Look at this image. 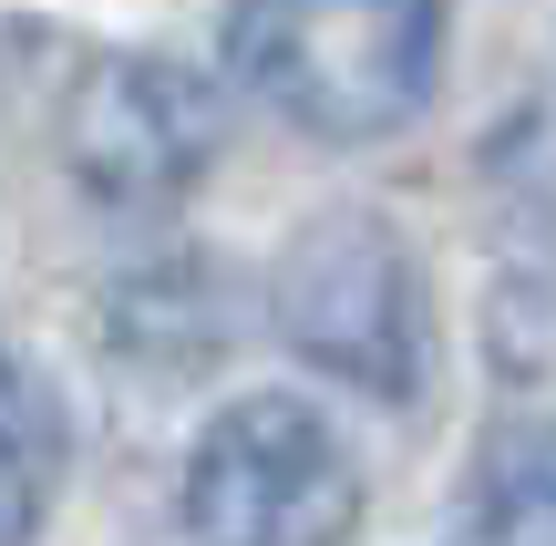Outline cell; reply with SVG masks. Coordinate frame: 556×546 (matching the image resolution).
Instances as JSON below:
<instances>
[{"label":"cell","instance_id":"7a4b0ae2","mask_svg":"<svg viewBox=\"0 0 556 546\" xmlns=\"http://www.w3.org/2000/svg\"><path fill=\"white\" fill-rule=\"evenodd\" d=\"M268 309H278V341L309 371L371 392V403H413L422 392L433 320H422V268H413V247H402L392 217H371V206L309 217L278 247Z\"/></svg>","mask_w":556,"mask_h":546},{"label":"cell","instance_id":"8992f818","mask_svg":"<svg viewBox=\"0 0 556 546\" xmlns=\"http://www.w3.org/2000/svg\"><path fill=\"white\" fill-rule=\"evenodd\" d=\"M475 546H556V423H505L475 454Z\"/></svg>","mask_w":556,"mask_h":546},{"label":"cell","instance_id":"5b68a950","mask_svg":"<svg viewBox=\"0 0 556 546\" xmlns=\"http://www.w3.org/2000/svg\"><path fill=\"white\" fill-rule=\"evenodd\" d=\"M62 485V403L31 361H0V546H31Z\"/></svg>","mask_w":556,"mask_h":546},{"label":"cell","instance_id":"6da1fadb","mask_svg":"<svg viewBox=\"0 0 556 546\" xmlns=\"http://www.w3.org/2000/svg\"><path fill=\"white\" fill-rule=\"evenodd\" d=\"M238 82L319 144H381L443 82V0H238Z\"/></svg>","mask_w":556,"mask_h":546},{"label":"cell","instance_id":"3957f363","mask_svg":"<svg viewBox=\"0 0 556 546\" xmlns=\"http://www.w3.org/2000/svg\"><path fill=\"white\" fill-rule=\"evenodd\" d=\"M176 516L186 546H351L361 465L299 392H248L197 433Z\"/></svg>","mask_w":556,"mask_h":546},{"label":"cell","instance_id":"277c9868","mask_svg":"<svg viewBox=\"0 0 556 546\" xmlns=\"http://www.w3.org/2000/svg\"><path fill=\"white\" fill-rule=\"evenodd\" d=\"M62 155H73L83 196L103 206H176L217 155V103L176 62H144V52L93 62L73 82V114H62Z\"/></svg>","mask_w":556,"mask_h":546}]
</instances>
